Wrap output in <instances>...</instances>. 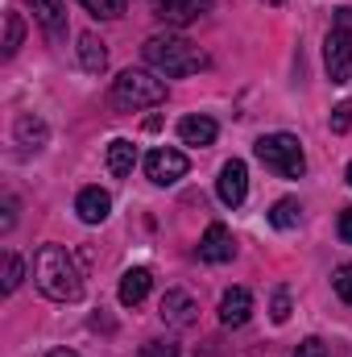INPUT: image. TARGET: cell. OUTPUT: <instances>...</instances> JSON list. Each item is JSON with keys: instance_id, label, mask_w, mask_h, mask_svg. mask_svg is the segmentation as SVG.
<instances>
[{"instance_id": "obj_1", "label": "cell", "mask_w": 352, "mask_h": 357, "mask_svg": "<svg viewBox=\"0 0 352 357\" xmlns=\"http://www.w3.org/2000/svg\"><path fill=\"white\" fill-rule=\"evenodd\" d=\"M33 278H38V291L54 303H75L83 295V274L75 266V258L63 250V245H42L38 258H33Z\"/></svg>"}, {"instance_id": "obj_2", "label": "cell", "mask_w": 352, "mask_h": 357, "mask_svg": "<svg viewBox=\"0 0 352 357\" xmlns=\"http://www.w3.org/2000/svg\"><path fill=\"white\" fill-rule=\"evenodd\" d=\"M141 50H145V63H150L158 75H170V79L195 75V71L207 67V54H203L191 38H182V33H154Z\"/></svg>"}, {"instance_id": "obj_3", "label": "cell", "mask_w": 352, "mask_h": 357, "mask_svg": "<svg viewBox=\"0 0 352 357\" xmlns=\"http://www.w3.org/2000/svg\"><path fill=\"white\" fill-rule=\"evenodd\" d=\"M112 104L125 108V112H137V108H158L166 104V84L154 75V71H141V67H129L112 79Z\"/></svg>"}, {"instance_id": "obj_4", "label": "cell", "mask_w": 352, "mask_h": 357, "mask_svg": "<svg viewBox=\"0 0 352 357\" xmlns=\"http://www.w3.org/2000/svg\"><path fill=\"white\" fill-rule=\"evenodd\" d=\"M253 154L282 178H303V171H307V154L294 133H265V137H257Z\"/></svg>"}, {"instance_id": "obj_5", "label": "cell", "mask_w": 352, "mask_h": 357, "mask_svg": "<svg viewBox=\"0 0 352 357\" xmlns=\"http://www.w3.org/2000/svg\"><path fill=\"white\" fill-rule=\"evenodd\" d=\"M323 63H328V79L332 84H349L352 79V33L349 29L332 25V33L323 42Z\"/></svg>"}, {"instance_id": "obj_6", "label": "cell", "mask_w": 352, "mask_h": 357, "mask_svg": "<svg viewBox=\"0 0 352 357\" xmlns=\"http://www.w3.org/2000/svg\"><path fill=\"white\" fill-rule=\"evenodd\" d=\"M186 154L182 150H170V146H162V150H150L145 154V175H150V183H158V187H170V183H178V178L186 175Z\"/></svg>"}, {"instance_id": "obj_7", "label": "cell", "mask_w": 352, "mask_h": 357, "mask_svg": "<svg viewBox=\"0 0 352 357\" xmlns=\"http://www.w3.org/2000/svg\"><path fill=\"white\" fill-rule=\"evenodd\" d=\"M216 0H154V17L166 21V25H191L199 21Z\"/></svg>"}, {"instance_id": "obj_8", "label": "cell", "mask_w": 352, "mask_h": 357, "mask_svg": "<svg viewBox=\"0 0 352 357\" xmlns=\"http://www.w3.org/2000/svg\"><path fill=\"white\" fill-rule=\"evenodd\" d=\"M220 199L228 204V208H241L245 204V195H249V167L241 162V158H232V162H224V171H220Z\"/></svg>"}, {"instance_id": "obj_9", "label": "cell", "mask_w": 352, "mask_h": 357, "mask_svg": "<svg viewBox=\"0 0 352 357\" xmlns=\"http://www.w3.org/2000/svg\"><path fill=\"white\" fill-rule=\"evenodd\" d=\"M199 258L203 262H232L237 258V241H232V233L224 229V225H207V233L199 237Z\"/></svg>"}, {"instance_id": "obj_10", "label": "cell", "mask_w": 352, "mask_h": 357, "mask_svg": "<svg viewBox=\"0 0 352 357\" xmlns=\"http://www.w3.org/2000/svg\"><path fill=\"white\" fill-rule=\"evenodd\" d=\"M249 316H253V295L245 287H232L220 295V324L241 328V324H249Z\"/></svg>"}, {"instance_id": "obj_11", "label": "cell", "mask_w": 352, "mask_h": 357, "mask_svg": "<svg viewBox=\"0 0 352 357\" xmlns=\"http://www.w3.org/2000/svg\"><path fill=\"white\" fill-rule=\"evenodd\" d=\"M75 212H79L83 225H104L108 212H112V195H108L104 187H83L79 199H75Z\"/></svg>"}, {"instance_id": "obj_12", "label": "cell", "mask_w": 352, "mask_h": 357, "mask_svg": "<svg viewBox=\"0 0 352 357\" xmlns=\"http://www.w3.org/2000/svg\"><path fill=\"white\" fill-rule=\"evenodd\" d=\"M195 316H199V307H195V299H191L186 291H166V295H162V320H166L170 328H191Z\"/></svg>"}, {"instance_id": "obj_13", "label": "cell", "mask_w": 352, "mask_h": 357, "mask_svg": "<svg viewBox=\"0 0 352 357\" xmlns=\"http://www.w3.org/2000/svg\"><path fill=\"white\" fill-rule=\"evenodd\" d=\"M29 4H33L38 25H42L50 38H63V33H67V4H63V0H29Z\"/></svg>"}, {"instance_id": "obj_14", "label": "cell", "mask_w": 352, "mask_h": 357, "mask_svg": "<svg viewBox=\"0 0 352 357\" xmlns=\"http://www.w3.org/2000/svg\"><path fill=\"white\" fill-rule=\"evenodd\" d=\"M150 287H154V274L145 266L125 270V278H120V303H125V307H137V303L150 295Z\"/></svg>"}, {"instance_id": "obj_15", "label": "cell", "mask_w": 352, "mask_h": 357, "mask_svg": "<svg viewBox=\"0 0 352 357\" xmlns=\"http://www.w3.org/2000/svg\"><path fill=\"white\" fill-rule=\"evenodd\" d=\"M216 121L211 116H182L178 121V137H182V146H211L216 142Z\"/></svg>"}, {"instance_id": "obj_16", "label": "cell", "mask_w": 352, "mask_h": 357, "mask_svg": "<svg viewBox=\"0 0 352 357\" xmlns=\"http://www.w3.org/2000/svg\"><path fill=\"white\" fill-rule=\"evenodd\" d=\"M133 167H137V146L129 137L108 142V171L116 178H125V175H133Z\"/></svg>"}, {"instance_id": "obj_17", "label": "cell", "mask_w": 352, "mask_h": 357, "mask_svg": "<svg viewBox=\"0 0 352 357\" xmlns=\"http://www.w3.org/2000/svg\"><path fill=\"white\" fill-rule=\"evenodd\" d=\"M79 63H83V71H91V75H99L108 67V50H104V42L95 33H83L79 38Z\"/></svg>"}, {"instance_id": "obj_18", "label": "cell", "mask_w": 352, "mask_h": 357, "mask_svg": "<svg viewBox=\"0 0 352 357\" xmlns=\"http://www.w3.org/2000/svg\"><path fill=\"white\" fill-rule=\"evenodd\" d=\"M21 42H25V17H21L17 8H8V13H4V42H0L4 59H13Z\"/></svg>"}, {"instance_id": "obj_19", "label": "cell", "mask_w": 352, "mask_h": 357, "mask_svg": "<svg viewBox=\"0 0 352 357\" xmlns=\"http://www.w3.org/2000/svg\"><path fill=\"white\" fill-rule=\"evenodd\" d=\"M298 212H303L298 199H278V204L269 208V225H273V229H294V225H298Z\"/></svg>"}, {"instance_id": "obj_20", "label": "cell", "mask_w": 352, "mask_h": 357, "mask_svg": "<svg viewBox=\"0 0 352 357\" xmlns=\"http://www.w3.org/2000/svg\"><path fill=\"white\" fill-rule=\"evenodd\" d=\"M83 8H88L91 17H99V21H116V17H125V0H79Z\"/></svg>"}, {"instance_id": "obj_21", "label": "cell", "mask_w": 352, "mask_h": 357, "mask_svg": "<svg viewBox=\"0 0 352 357\" xmlns=\"http://www.w3.org/2000/svg\"><path fill=\"white\" fill-rule=\"evenodd\" d=\"M17 137H21L25 146H29V142H33V146H46V125H42L38 116H21V121H17Z\"/></svg>"}, {"instance_id": "obj_22", "label": "cell", "mask_w": 352, "mask_h": 357, "mask_svg": "<svg viewBox=\"0 0 352 357\" xmlns=\"http://www.w3.org/2000/svg\"><path fill=\"white\" fill-rule=\"evenodd\" d=\"M21 278H25V262L17 254H4V295H13L21 287Z\"/></svg>"}, {"instance_id": "obj_23", "label": "cell", "mask_w": 352, "mask_h": 357, "mask_svg": "<svg viewBox=\"0 0 352 357\" xmlns=\"http://www.w3.org/2000/svg\"><path fill=\"white\" fill-rule=\"evenodd\" d=\"M352 129V100H340L332 108V133H349Z\"/></svg>"}, {"instance_id": "obj_24", "label": "cell", "mask_w": 352, "mask_h": 357, "mask_svg": "<svg viewBox=\"0 0 352 357\" xmlns=\"http://www.w3.org/2000/svg\"><path fill=\"white\" fill-rule=\"evenodd\" d=\"M332 287H336V295H340L344 303H352V266L336 270V274H332Z\"/></svg>"}, {"instance_id": "obj_25", "label": "cell", "mask_w": 352, "mask_h": 357, "mask_svg": "<svg viewBox=\"0 0 352 357\" xmlns=\"http://www.w3.org/2000/svg\"><path fill=\"white\" fill-rule=\"evenodd\" d=\"M286 320H290V291L278 287L273 291V324H286Z\"/></svg>"}, {"instance_id": "obj_26", "label": "cell", "mask_w": 352, "mask_h": 357, "mask_svg": "<svg viewBox=\"0 0 352 357\" xmlns=\"http://www.w3.org/2000/svg\"><path fill=\"white\" fill-rule=\"evenodd\" d=\"M137 357H178V345L175 341H150L137 349Z\"/></svg>"}, {"instance_id": "obj_27", "label": "cell", "mask_w": 352, "mask_h": 357, "mask_svg": "<svg viewBox=\"0 0 352 357\" xmlns=\"http://www.w3.org/2000/svg\"><path fill=\"white\" fill-rule=\"evenodd\" d=\"M294 357H328V345H323L319 337H307V341L294 349Z\"/></svg>"}, {"instance_id": "obj_28", "label": "cell", "mask_w": 352, "mask_h": 357, "mask_svg": "<svg viewBox=\"0 0 352 357\" xmlns=\"http://www.w3.org/2000/svg\"><path fill=\"white\" fill-rule=\"evenodd\" d=\"M13 220H17V199H13V195H4V220H0V229L8 233V229H13Z\"/></svg>"}, {"instance_id": "obj_29", "label": "cell", "mask_w": 352, "mask_h": 357, "mask_svg": "<svg viewBox=\"0 0 352 357\" xmlns=\"http://www.w3.org/2000/svg\"><path fill=\"white\" fill-rule=\"evenodd\" d=\"M332 25H336V29H349V33H352V8H349V4H344V8H336Z\"/></svg>"}, {"instance_id": "obj_30", "label": "cell", "mask_w": 352, "mask_h": 357, "mask_svg": "<svg viewBox=\"0 0 352 357\" xmlns=\"http://www.w3.org/2000/svg\"><path fill=\"white\" fill-rule=\"evenodd\" d=\"M340 237H344V245H352V208L340 212Z\"/></svg>"}, {"instance_id": "obj_31", "label": "cell", "mask_w": 352, "mask_h": 357, "mask_svg": "<svg viewBox=\"0 0 352 357\" xmlns=\"http://www.w3.org/2000/svg\"><path fill=\"white\" fill-rule=\"evenodd\" d=\"M46 357H79V354H75V349H50Z\"/></svg>"}, {"instance_id": "obj_32", "label": "cell", "mask_w": 352, "mask_h": 357, "mask_svg": "<svg viewBox=\"0 0 352 357\" xmlns=\"http://www.w3.org/2000/svg\"><path fill=\"white\" fill-rule=\"evenodd\" d=\"M265 4H273V8H278V4H286V0H265Z\"/></svg>"}, {"instance_id": "obj_33", "label": "cell", "mask_w": 352, "mask_h": 357, "mask_svg": "<svg viewBox=\"0 0 352 357\" xmlns=\"http://www.w3.org/2000/svg\"><path fill=\"white\" fill-rule=\"evenodd\" d=\"M349 187H352V162H349Z\"/></svg>"}]
</instances>
